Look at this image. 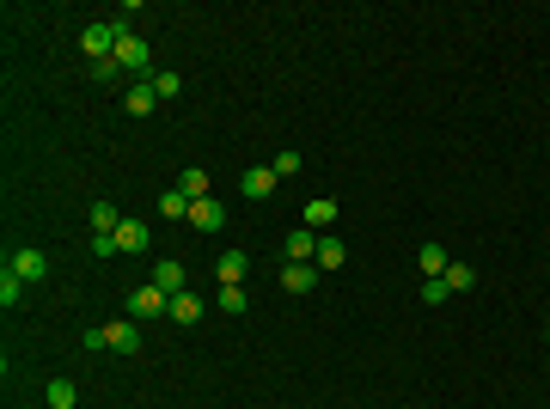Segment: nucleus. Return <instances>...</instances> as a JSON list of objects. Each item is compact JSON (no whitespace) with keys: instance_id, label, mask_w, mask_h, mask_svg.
<instances>
[{"instance_id":"c756f323","label":"nucleus","mask_w":550,"mask_h":409,"mask_svg":"<svg viewBox=\"0 0 550 409\" xmlns=\"http://www.w3.org/2000/svg\"><path fill=\"white\" fill-rule=\"evenodd\" d=\"M545 367H550V361H545Z\"/></svg>"},{"instance_id":"ddd939ff","label":"nucleus","mask_w":550,"mask_h":409,"mask_svg":"<svg viewBox=\"0 0 550 409\" xmlns=\"http://www.w3.org/2000/svg\"><path fill=\"white\" fill-rule=\"evenodd\" d=\"M153 287H159V294H190V287H184V263H153Z\"/></svg>"},{"instance_id":"412c9836","label":"nucleus","mask_w":550,"mask_h":409,"mask_svg":"<svg viewBox=\"0 0 550 409\" xmlns=\"http://www.w3.org/2000/svg\"><path fill=\"white\" fill-rule=\"evenodd\" d=\"M202 300H196V294H177V300H172V318H177V324H196V318H202Z\"/></svg>"},{"instance_id":"9d476101","label":"nucleus","mask_w":550,"mask_h":409,"mask_svg":"<svg viewBox=\"0 0 550 409\" xmlns=\"http://www.w3.org/2000/svg\"><path fill=\"white\" fill-rule=\"evenodd\" d=\"M13 275H25V281H43L49 275V257L43 251H13V263H6Z\"/></svg>"},{"instance_id":"bb28decb","label":"nucleus","mask_w":550,"mask_h":409,"mask_svg":"<svg viewBox=\"0 0 550 409\" xmlns=\"http://www.w3.org/2000/svg\"><path fill=\"white\" fill-rule=\"evenodd\" d=\"M214 306H220V311H245L251 300H245V287H220V300H214Z\"/></svg>"},{"instance_id":"393cba45","label":"nucleus","mask_w":550,"mask_h":409,"mask_svg":"<svg viewBox=\"0 0 550 409\" xmlns=\"http://www.w3.org/2000/svg\"><path fill=\"white\" fill-rule=\"evenodd\" d=\"M275 177H294V171H306V159H300V153H294V147H288V153H275Z\"/></svg>"},{"instance_id":"6ab92c4d","label":"nucleus","mask_w":550,"mask_h":409,"mask_svg":"<svg viewBox=\"0 0 550 409\" xmlns=\"http://www.w3.org/2000/svg\"><path fill=\"white\" fill-rule=\"evenodd\" d=\"M441 281H447V294H471V287H477V269H471V263H452Z\"/></svg>"},{"instance_id":"a211bd4d","label":"nucleus","mask_w":550,"mask_h":409,"mask_svg":"<svg viewBox=\"0 0 550 409\" xmlns=\"http://www.w3.org/2000/svg\"><path fill=\"white\" fill-rule=\"evenodd\" d=\"M86 220H92V233H116V226H123V214H116L110 202H92V208H86Z\"/></svg>"},{"instance_id":"7ed1b4c3","label":"nucleus","mask_w":550,"mask_h":409,"mask_svg":"<svg viewBox=\"0 0 550 409\" xmlns=\"http://www.w3.org/2000/svg\"><path fill=\"white\" fill-rule=\"evenodd\" d=\"M104 348H110V354H135V348H141V324H135V318L104 324Z\"/></svg>"},{"instance_id":"4468645a","label":"nucleus","mask_w":550,"mask_h":409,"mask_svg":"<svg viewBox=\"0 0 550 409\" xmlns=\"http://www.w3.org/2000/svg\"><path fill=\"white\" fill-rule=\"evenodd\" d=\"M129 116H153V104H159V92H153V80H141V86H129Z\"/></svg>"},{"instance_id":"4be33fe9","label":"nucleus","mask_w":550,"mask_h":409,"mask_svg":"<svg viewBox=\"0 0 550 409\" xmlns=\"http://www.w3.org/2000/svg\"><path fill=\"white\" fill-rule=\"evenodd\" d=\"M159 214H166V220H190V196H184V190H166V196H159Z\"/></svg>"},{"instance_id":"dca6fc26","label":"nucleus","mask_w":550,"mask_h":409,"mask_svg":"<svg viewBox=\"0 0 550 409\" xmlns=\"http://www.w3.org/2000/svg\"><path fill=\"white\" fill-rule=\"evenodd\" d=\"M25 287H31V281H25V275H13V269H0V306L13 311V306H19V300H25Z\"/></svg>"},{"instance_id":"39448f33","label":"nucleus","mask_w":550,"mask_h":409,"mask_svg":"<svg viewBox=\"0 0 550 409\" xmlns=\"http://www.w3.org/2000/svg\"><path fill=\"white\" fill-rule=\"evenodd\" d=\"M275 183H281V177H275L270 166H251V171L239 177V190L251 196V202H270V196H275Z\"/></svg>"},{"instance_id":"b1692460","label":"nucleus","mask_w":550,"mask_h":409,"mask_svg":"<svg viewBox=\"0 0 550 409\" xmlns=\"http://www.w3.org/2000/svg\"><path fill=\"white\" fill-rule=\"evenodd\" d=\"M153 92H159V98H177V92H184V80L166 73V68H153Z\"/></svg>"},{"instance_id":"c85d7f7f","label":"nucleus","mask_w":550,"mask_h":409,"mask_svg":"<svg viewBox=\"0 0 550 409\" xmlns=\"http://www.w3.org/2000/svg\"><path fill=\"white\" fill-rule=\"evenodd\" d=\"M92 80H104V86H110V80H123V68H116V62H92Z\"/></svg>"},{"instance_id":"f8f14e48","label":"nucleus","mask_w":550,"mask_h":409,"mask_svg":"<svg viewBox=\"0 0 550 409\" xmlns=\"http://www.w3.org/2000/svg\"><path fill=\"white\" fill-rule=\"evenodd\" d=\"M318 257V233L300 226V233H288V263H312Z\"/></svg>"},{"instance_id":"f03ea898","label":"nucleus","mask_w":550,"mask_h":409,"mask_svg":"<svg viewBox=\"0 0 550 409\" xmlns=\"http://www.w3.org/2000/svg\"><path fill=\"white\" fill-rule=\"evenodd\" d=\"M159 311H166V318H172V294H159V287H153V281H147V287H135V294H129V318H159Z\"/></svg>"},{"instance_id":"0eeeda50","label":"nucleus","mask_w":550,"mask_h":409,"mask_svg":"<svg viewBox=\"0 0 550 409\" xmlns=\"http://www.w3.org/2000/svg\"><path fill=\"white\" fill-rule=\"evenodd\" d=\"M245 269H251V257H245V251H220V263H214L220 287H245Z\"/></svg>"},{"instance_id":"9b49d317","label":"nucleus","mask_w":550,"mask_h":409,"mask_svg":"<svg viewBox=\"0 0 550 409\" xmlns=\"http://www.w3.org/2000/svg\"><path fill=\"white\" fill-rule=\"evenodd\" d=\"M416 269L428 275V281H441V275L452 269V257H447V251H441V244H422V251H416Z\"/></svg>"},{"instance_id":"20e7f679","label":"nucleus","mask_w":550,"mask_h":409,"mask_svg":"<svg viewBox=\"0 0 550 409\" xmlns=\"http://www.w3.org/2000/svg\"><path fill=\"white\" fill-rule=\"evenodd\" d=\"M110 62H116L123 73H147V62H153V55H147V43H141V37L129 31L123 43H116V55H110Z\"/></svg>"},{"instance_id":"423d86ee","label":"nucleus","mask_w":550,"mask_h":409,"mask_svg":"<svg viewBox=\"0 0 550 409\" xmlns=\"http://www.w3.org/2000/svg\"><path fill=\"white\" fill-rule=\"evenodd\" d=\"M190 226H196V233H220V226H227V208L214 202V196L190 202Z\"/></svg>"},{"instance_id":"a878e982","label":"nucleus","mask_w":550,"mask_h":409,"mask_svg":"<svg viewBox=\"0 0 550 409\" xmlns=\"http://www.w3.org/2000/svg\"><path fill=\"white\" fill-rule=\"evenodd\" d=\"M92 257H104V263L123 257V251H116V233H92Z\"/></svg>"},{"instance_id":"6e6552de","label":"nucleus","mask_w":550,"mask_h":409,"mask_svg":"<svg viewBox=\"0 0 550 409\" xmlns=\"http://www.w3.org/2000/svg\"><path fill=\"white\" fill-rule=\"evenodd\" d=\"M281 287L288 294H312L318 287V263H281Z\"/></svg>"},{"instance_id":"cd10ccee","label":"nucleus","mask_w":550,"mask_h":409,"mask_svg":"<svg viewBox=\"0 0 550 409\" xmlns=\"http://www.w3.org/2000/svg\"><path fill=\"white\" fill-rule=\"evenodd\" d=\"M422 300H428V306H447V300H452L447 281H422Z\"/></svg>"},{"instance_id":"aec40b11","label":"nucleus","mask_w":550,"mask_h":409,"mask_svg":"<svg viewBox=\"0 0 550 409\" xmlns=\"http://www.w3.org/2000/svg\"><path fill=\"white\" fill-rule=\"evenodd\" d=\"M177 190H184L190 202H202V196H208V171H202V166H190L184 177H177Z\"/></svg>"},{"instance_id":"5701e85b","label":"nucleus","mask_w":550,"mask_h":409,"mask_svg":"<svg viewBox=\"0 0 550 409\" xmlns=\"http://www.w3.org/2000/svg\"><path fill=\"white\" fill-rule=\"evenodd\" d=\"M43 397H49V409H73V379H49Z\"/></svg>"},{"instance_id":"f257e3e1","label":"nucleus","mask_w":550,"mask_h":409,"mask_svg":"<svg viewBox=\"0 0 550 409\" xmlns=\"http://www.w3.org/2000/svg\"><path fill=\"white\" fill-rule=\"evenodd\" d=\"M123 37H129V19H99V25H86V31H80V49H86L92 62H110Z\"/></svg>"},{"instance_id":"2eb2a0df","label":"nucleus","mask_w":550,"mask_h":409,"mask_svg":"<svg viewBox=\"0 0 550 409\" xmlns=\"http://www.w3.org/2000/svg\"><path fill=\"white\" fill-rule=\"evenodd\" d=\"M306 226H312V233L337 226V202H331V196H318V202H306Z\"/></svg>"},{"instance_id":"1a4fd4ad","label":"nucleus","mask_w":550,"mask_h":409,"mask_svg":"<svg viewBox=\"0 0 550 409\" xmlns=\"http://www.w3.org/2000/svg\"><path fill=\"white\" fill-rule=\"evenodd\" d=\"M147 239H153V233H147L141 220H123V226H116V251H123V257H141Z\"/></svg>"},{"instance_id":"f3484780","label":"nucleus","mask_w":550,"mask_h":409,"mask_svg":"<svg viewBox=\"0 0 550 409\" xmlns=\"http://www.w3.org/2000/svg\"><path fill=\"white\" fill-rule=\"evenodd\" d=\"M343 257H348L343 239H318V257H312V263H318V275H324V269H343Z\"/></svg>"}]
</instances>
